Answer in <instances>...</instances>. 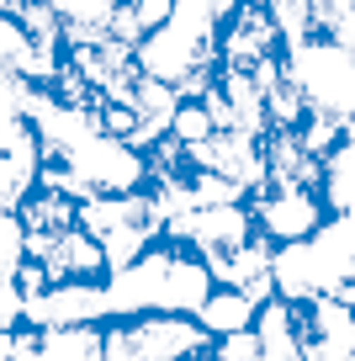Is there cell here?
I'll use <instances>...</instances> for the list:
<instances>
[{"label": "cell", "instance_id": "cell-7", "mask_svg": "<svg viewBox=\"0 0 355 361\" xmlns=\"http://www.w3.org/2000/svg\"><path fill=\"white\" fill-rule=\"evenodd\" d=\"M302 361H355V308L340 298H308L297 303Z\"/></svg>", "mask_w": 355, "mask_h": 361}, {"label": "cell", "instance_id": "cell-12", "mask_svg": "<svg viewBox=\"0 0 355 361\" xmlns=\"http://www.w3.org/2000/svg\"><path fill=\"white\" fill-rule=\"evenodd\" d=\"M255 335H260V356L266 361H302V335H297V303L292 298H270L255 314Z\"/></svg>", "mask_w": 355, "mask_h": 361}, {"label": "cell", "instance_id": "cell-4", "mask_svg": "<svg viewBox=\"0 0 355 361\" xmlns=\"http://www.w3.org/2000/svg\"><path fill=\"white\" fill-rule=\"evenodd\" d=\"M249 213H255V228L276 250L313 239L334 218L329 202H323V186H297V180H260L249 192Z\"/></svg>", "mask_w": 355, "mask_h": 361}, {"label": "cell", "instance_id": "cell-9", "mask_svg": "<svg viewBox=\"0 0 355 361\" xmlns=\"http://www.w3.org/2000/svg\"><path fill=\"white\" fill-rule=\"evenodd\" d=\"M11 361H106L101 324H64V329H16Z\"/></svg>", "mask_w": 355, "mask_h": 361}, {"label": "cell", "instance_id": "cell-11", "mask_svg": "<svg viewBox=\"0 0 355 361\" xmlns=\"http://www.w3.org/2000/svg\"><path fill=\"white\" fill-rule=\"evenodd\" d=\"M37 266L48 271V282H106V276H111L101 239L85 234V228H69V234H58L54 245L37 255Z\"/></svg>", "mask_w": 355, "mask_h": 361}, {"label": "cell", "instance_id": "cell-5", "mask_svg": "<svg viewBox=\"0 0 355 361\" xmlns=\"http://www.w3.org/2000/svg\"><path fill=\"white\" fill-rule=\"evenodd\" d=\"M292 43L281 32L276 11L266 0H239L218 27V69H239V75H255V69L287 59Z\"/></svg>", "mask_w": 355, "mask_h": 361}, {"label": "cell", "instance_id": "cell-16", "mask_svg": "<svg viewBox=\"0 0 355 361\" xmlns=\"http://www.w3.org/2000/svg\"><path fill=\"white\" fill-rule=\"evenodd\" d=\"M22 314H27V298L16 293L11 276H0V329L11 335V329H22Z\"/></svg>", "mask_w": 355, "mask_h": 361}, {"label": "cell", "instance_id": "cell-3", "mask_svg": "<svg viewBox=\"0 0 355 361\" xmlns=\"http://www.w3.org/2000/svg\"><path fill=\"white\" fill-rule=\"evenodd\" d=\"M292 80L302 85L313 112L340 117L355 128V48L334 43V37H302L292 48Z\"/></svg>", "mask_w": 355, "mask_h": 361}, {"label": "cell", "instance_id": "cell-1", "mask_svg": "<svg viewBox=\"0 0 355 361\" xmlns=\"http://www.w3.org/2000/svg\"><path fill=\"white\" fill-rule=\"evenodd\" d=\"M212 271L191 245L159 234L133 266L106 276V303L111 319H133V314H197L212 293Z\"/></svg>", "mask_w": 355, "mask_h": 361}, {"label": "cell", "instance_id": "cell-13", "mask_svg": "<svg viewBox=\"0 0 355 361\" xmlns=\"http://www.w3.org/2000/svg\"><path fill=\"white\" fill-rule=\"evenodd\" d=\"M255 314H260V303H249L244 293H233V287H212L207 303H201L191 319H197L212 340H223V335H239V329H255Z\"/></svg>", "mask_w": 355, "mask_h": 361}, {"label": "cell", "instance_id": "cell-15", "mask_svg": "<svg viewBox=\"0 0 355 361\" xmlns=\"http://www.w3.org/2000/svg\"><path fill=\"white\" fill-rule=\"evenodd\" d=\"M212 361H266L260 356V335L255 329H239V335L212 340Z\"/></svg>", "mask_w": 355, "mask_h": 361}, {"label": "cell", "instance_id": "cell-18", "mask_svg": "<svg viewBox=\"0 0 355 361\" xmlns=\"http://www.w3.org/2000/svg\"><path fill=\"white\" fill-rule=\"evenodd\" d=\"M197 361H212V356H197Z\"/></svg>", "mask_w": 355, "mask_h": 361}, {"label": "cell", "instance_id": "cell-6", "mask_svg": "<svg viewBox=\"0 0 355 361\" xmlns=\"http://www.w3.org/2000/svg\"><path fill=\"white\" fill-rule=\"evenodd\" d=\"M186 159H191V170H207V176L233 180L244 197L266 180V138L260 133H239V128H233V133H212L207 144L186 149Z\"/></svg>", "mask_w": 355, "mask_h": 361}, {"label": "cell", "instance_id": "cell-2", "mask_svg": "<svg viewBox=\"0 0 355 361\" xmlns=\"http://www.w3.org/2000/svg\"><path fill=\"white\" fill-rule=\"evenodd\" d=\"M106 361H197L212 356V335L191 314H133L101 324Z\"/></svg>", "mask_w": 355, "mask_h": 361}, {"label": "cell", "instance_id": "cell-8", "mask_svg": "<svg viewBox=\"0 0 355 361\" xmlns=\"http://www.w3.org/2000/svg\"><path fill=\"white\" fill-rule=\"evenodd\" d=\"M106 282H54L43 298H32L22 314V324L32 329H64V324H106Z\"/></svg>", "mask_w": 355, "mask_h": 361}, {"label": "cell", "instance_id": "cell-10", "mask_svg": "<svg viewBox=\"0 0 355 361\" xmlns=\"http://www.w3.org/2000/svg\"><path fill=\"white\" fill-rule=\"evenodd\" d=\"M16 218L27 228V260H37L58 234L80 228V197L54 192V186H32V192L16 202Z\"/></svg>", "mask_w": 355, "mask_h": 361}, {"label": "cell", "instance_id": "cell-17", "mask_svg": "<svg viewBox=\"0 0 355 361\" xmlns=\"http://www.w3.org/2000/svg\"><path fill=\"white\" fill-rule=\"evenodd\" d=\"M11 350H16V329H11V335L0 329V361H11Z\"/></svg>", "mask_w": 355, "mask_h": 361}, {"label": "cell", "instance_id": "cell-14", "mask_svg": "<svg viewBox=\"0 0 355 361\" xmlns=\"http://www.w3.org/2000/svg\"><path fill=\"white\" fill-rule=\"evenodd\" d=\"M27 266V228L16 213H0V276H16Z\"/></svg>", "mask_w": 355, "mask_h": 361}]
</instances>
